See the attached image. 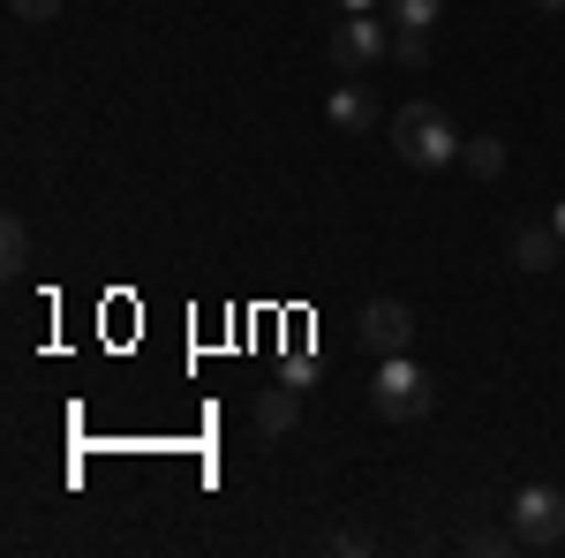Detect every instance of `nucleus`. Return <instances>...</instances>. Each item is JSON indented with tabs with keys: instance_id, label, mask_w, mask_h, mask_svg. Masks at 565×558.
I'll return each instance as SVG.
<instances>
[{
	"instance_id": "obj_1",
	"label": "nucleus",
	"mask_w": 565,
	"mask_h": 558,
	"mask_svg": "<svg viewBox=\"0 0 565 558\" xmlns=\"http://www.w3.org/2000/svg\"><path fill=\"white\" fill-rule=\"evenodd\" d=\"M392 144H399V159L415 173H437V167H452V159L468 151V136L452 129V114L430 106V98H407V106L392 114Z\"/></svg>"
},
{
	"instance_id": "obj_2",
	"label": "nucleus",
	"mask_w": 565,
	"mask_h": 558,
	"mask_svg": "<svg viewBox=\"0 0 565 558\" xmlns=\"http://www.w3.org/2000/svg\"><path fill=\"white\" fill-rule=\"evenodd\" d=\"M370 408H377L385 423H423L437 408V386L415 370V355H385L377 378H370Z\"/></svg>"
},
{
	"instance_id": "obj_3",
	"label": "nucleus",
	"mask_w": 565,
	"mask_h": 558,
	"mask_svg": "<svg viewBox=\"0 0 565 558\" xmlns=\"http://www.w3.org/2000/svg\"><path fill=\"white\" fill-rule=\"evenodd\" d=\"M513 536H521V551H558L565 544V491L558 483H527L521 498H513Z\"/></svg>"
},
{
	"instance_id": "obj_4",
	"label": "nucleus",
	"mask_w": 565,
	"mask_h": 558,
	"mask_svg": "<svg viewBox=\"0 0 565 558\" xmlns=\"http://www.w3.org/2000/svg\"><path fill=\"white\" fill-rule=\"evenodd\" d=\"M354 333H362V347H377V355H407L415 347V309L399 295H370L362 317H354Z\"/></svg>"
},
{
	"instance_id": "obj_5",
	"label": "nucleus",
	"mask_w": 565,
	"mask_h": 558,
	"mask_svg": "<svg viewBox=\"0 0 565 558\" xmlns=\"http://www.w3.org/2000/svg\"><path fill=\"white\" fill-rule=\"evenodd\" d=\"M385 53H392V31L377 23V15H340V23H332V61H340L348 76L377 69Z\"/></svg>"
},
{
	"instance_id": "obj_6",
	"label": "nucleus",
	"mask_w": 565,
	"mask_h": 558,
	"mask_svg": "<svg viewBox=\"0 0 565 558\" xmlns=\"http://www.w3.org/2000/svg\"><path fill=\"white\" fill-rule=\"evenodd\" d=\"M558 257H565L558 227H521V234H513V264H521V272H551Z\"/></svg>"
},
{
	"instance_id": "obj_7",
	"label": "nucleus",
	"mask_w": 565,
	"mask_h": 558,
	"mask_svg": "<svg viewBox=\"0 0 565 558\" xmlns=\"http://www.w3.org/2000/svg\"><path fill=\"white\" fill-rule=\"evenodd\" d=\"M295 423H302V386H264L257 392V430L279 438V430H295Z\"/></svg>"
},
{
	"instance_id": "obj_8",
	"label": "nucleus",
	"mask_w": 565,
	"mask_h": 558,
	"mask_svg": "<svg viewBox=\"0 0 565 558\" xmlns=\"http://www.w3.org/2000/svg\"><path fill=\"white\" fill-rule=\"evenodd\" d=\"M324 114H332V122H340L348 136L377 122V106H370V91H362V84H340V91H332V106H324Z\"/></svg>"
},
{
	"instance_id": "obj_9",
	"label": "nucleus",
	"mask_w": 565,
	"mask_h": 558,
	"mask_svg": "<svg viewBox=\"0 0 565 558\" xmlns=\"http://www.w3.org/2000/svg\"><path fill=\"white\" fill-rule=\"evenodd\" d=\"M460 159H468V173L498 181V173H505V136H468V151H460Z\"/></svg>"
},
{
	"instance_id": "obj_10",
	"label": "nucleus",
	"mask_w": 565,
	"mask_h": 558,
	"mask_svg": "<svg viewBox=\"0 0 565 558\" xmlns=\"http://www.w3.org/2000/svg\"><path fill=\"white\" fill-rule=\"evenodd\" d=\"M0 257H8V280H23L31 272V227L8 212V227H0Z\"/></svg>"
},
{
	"instance_id": "obj_11",
	"label": "nucleus",
	"mask_w": 565,
	"mask_h": 558,
	"mask_svg": "<svg viewBox=\"0 0 565 558\" xmlns=\"http://www.w3.org/2000/svg\"><path fill=\"white\" fill-rule=\"evenodd\" d=\"M385 8H392L399 31H430L437 15H445V0H385Z\"/></svg>"
},
{
	"instance_id": "obj_12",
	"label": "nucleus",
	"mask_w": 565,
	"mask_h": 558,
	"mask_svg": "<svg viewBox=\"0 0 565 558\" xmlns=\"http://www.w3.org/2000/svg\"><path fill=\"white\" fill-rule=\"evenodd\" d=\"M392 61L399 69H423L430 61V31H392Z\"/></svg>"
},
{
	"instance_id": "obj_13",
	"label": "nucleus",
	"mask_w": 565,
	"mask_h": 558,
	"mask_svg": "<svg viewBox=\"0 0 565 558\" xmlns=\"http://www.w3.org/2000/svg\"><path fill=\"white\" fill-rule=\"evenodd\" d=\"M468 551H482V558H505V551H521V536H513V528H476V536H468Z\"/></svg>"
},
{
	"instance_id": "obj_14",
	"label": "nucleus",
	"mask_w": 565,
	"mask_h": 558,
	"mask_svg": "<svg viewBox=\"0 0 565 558\" xmlns=\"http://www.w3.org/2000/svg\"><path fill=\"white\" fill-rule=\"evenodd\" d=\"M8 15H15V23H53L61 0H8Z\"/></svg>"
},
{
	"instance_id": "obj_15",
	"label": "nucleus",
	"mask_w": 565,
	"mask_h": 558,
	"mask_svg": "<svg viewBox=\"0 0 565 558\" xmlns=\"http://www.w3.org/2000/svg\"><path fill=\"white\" fill-rule=\"evenodd\" d=\"M340 15H377V0H332Z\"/></svg>"
},
{
	"instance_id": "obj_16",
	"label": "nucleus",
	"mask_w": 565,
	"mask_h": 558,
	"mask_svg": "<svg viewBox=\"0 0 565 558\" xmlns=\"http://www.w3.org/2000/svg\"><path fill=\"white\" fill-rule=\"evenodd\" d=\"M551 227H558V242H565V197H558V204H551Z\"/></svg>"
},
{
	"instance_id": "obj_17",
	"label": "nucleus",
	"mask_w": 565,
	"mask_h": 558,
	"mask_svg": "<svg viewBox=\"0 0 565 558\" xmlns=\"http://www.w3.org/2000/svg\"><path fill=\"white\" fill-rule=\"evenodd\" d=\"M535 8H543V15H565V0H535Z\"/></svg>"
}]
</instances>
